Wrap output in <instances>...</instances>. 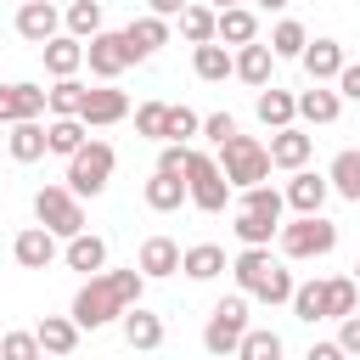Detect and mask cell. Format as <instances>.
Segmentation results:
<instances>
[{"mask_svg": "<svg viewBox=\"0 0 360 360\" xmlns=\"http://www.w3.org/2000/svg\"><path fill=\"white\" fill-rule=\"evenodd\" d=\"M124 309H129V298L118 292L112 270L90 276V281H84V287L73 292V321H79L84 332H96V326H107V321H124Z\"/></svg>", "mask_w": 360, "mask_h": 360, "instance_id": "6da1fadb", "label": "cell"}, {"mask_svg": "<svg viewBox=\"0 0 360 360\" xmlns=\"http://www.w3.org/2000/svg\"><path fill=\"white\" fill-rule=\"evenodd\" d=\"M219 169L231 174V186L242 191V186H259V180H270V169H276V158H270V146L264 141H253V135H231V141H219Z\"/></svg>", "mask_w": 360, "mask_h": 360, "instance_id": "7a4b0ae2", "label": "cell"}, {"mask_svg": "<svg viewBox=\"0 0 360 360\" xmlns=\"http://www.w3.org/2000/svg\"><path fill=\"white\" fill-rule=\"evenodd\" d=\"M112 169H118V152L107 146V141H84L73 158H68V186L79 191V197H101L107 191V180H112Z\"/></svg>", "mask_w": 360, "mask_h": 360, "instance_id": "3957f363", "label": "cell"}, {"mask_svg": "<svg viewBox=\"0 0 360 360\" xmlns=\"http://www.w3.org/2000/svg\"><path fill=\"white\" fill-rule=\"evenodd\" d=\"M248 338V292H231L208 309V326H202V349L208 354H236Z\"/></svg>", "mask_w": 360, "mask_h": 360, "instance_id": "277c9868", "label": "cell"}, {"mask_svg": "<svg viewBox=\"0 0 360 360\" xmlns=\"http://www.w3.org/2000/svg\"><path fill=\"white\" fill-rule=\"evenodd\" d=\"M186 186H191V208H202V214H225V202H231V174L219 169V158H208V152H197L191 146V169H186Z\"/></svg>", "mask_w": 360, "mask_h": 360, "instance_id": "5b68a950", "label": "cell"}, {"mask_svg": "<svg viewBox=\"0 0 360 360\" xmlns=\"http://www.w3.org/2000/svg\"><path fill=\"white\" fill-rule=\"evenodd\" d=\"M34 219L51 225V231L68 242V236L84 231V197H79L73 186H39V191H34Z\"/></svg>", "mask_w": 360, "mask_h": 360, "instance_id": "8992f818", "label": "cell"}, {"mask_svg": "<svg viewBox=\"0 0 360 360\" xmlns=\"http://www.w3.org/2000/svg\"><path fill=\"white\" fill-rule=\"evenodd\" d=\"M281 253L287 259H326L332 248H338V225L326 219V214H298L292 225H281Z\"/></svg>", "mask_w": 360, "mask_h": 360, "instance_id": "52a82bcc", "label": "cell"}, {"mask_svg": "<svg viewBox=\"0 0 360 360\" xmlns=\"http://www.w3.org/2000/svg\"><path fill=\"white\" fill-rule=\"evenodd\" d=\"M129 62H135V56H129L124 28H118V34H107V28H101V34H90V39H84V68H90L96 79H118Z\"/></svg>", "mask_w": 360, "mask_h": 360, "instance_id": "ba28073f", "label": "cell"}, {"mask_svg": "<svg viewBox=\"0 0 360 360\" xmlns=\"http://www.w3.org/2000/svg\"><path fill=\"white\" fill-rule=\"evenodd\" d=\"M62 22H68V11H56L51 0H17V17H11V28H17L28 45L56 39V34H62Z\"/></svg>", "mask_w": 360, "mask_h": 360, "instance_id": "9c48e42d", "label": "cell"}, {"mask_svg": "<svg viewBox=\"0 0 360 360\" xmlns=\"http://www.w3.org/2000/svg\"><path fill=\"white\" fill-rule=\"evenodd\" d=\"M45 112H51V90H39V84H28V79H17V84H6V90H0V124L45 118Z\"/></svg>", "mask_w": 360, "mask_h": 360, "instance_id": "30bf717a", "label": "cell"}, {"mask_svg": "<svg viewBox=\"0 0 360 360\" xmlns=\"http://www.w3.org/2000/svg\"><path fill=\"white\" fill-rule=\"evenodd\" d=\"M326 197H332V174L292 169V180H287V208H292V214H321Z\"/></svg>", "mask_w": 360, "mask_h": 360, "instance_id": "8fae6325", "label": "cell"}, {"mask_svg": "<svg viewBox=\"0 0 360 360\" xmlns=\"http://www.w3.org/2000/svg\"><path fill=\"white\" fill-rule=\"evenodd\" d=\"M6 152H11V163H34L51 152V129L39 118H17V124H6Z\"/></svg>", "mask_w": 360, "mask_h": 360, "instance_id": "7c38bea8", "label": "cell"}, {"mask_svg": "<svg viewBox=\"0 0 360 360\" xmlns=\"http://www.w3.org/2000/svg\"><path fill=\"white\" fill-rule=\"evenodd\" d=\"M90 129H107V124H118V118H129V96L124 90H112V79H101V90H90L84 96V112H79Z\"/></svg>", "mask_w": 360, "mask_h": 360, "instance_id": "4fadbf2b", "label": "cell"}, {"mask_svg": "<svg viewBox=\"0 0 360 360\" xmlns=\"http://www.w3.org/2000/svg\"><path fill=\"white\" fill-rule=\"evenodd\" d=\"M11 259H17L22 270H45V264L56 259V231H51V225H28V231H17Z\"/></svg>", "mask_w": 360, "mask_h": 360, "instance_id": "5bb4252c", "label": "cell"}, {"mask_svg": "<svg viewBox=\"0 0 360 360\" xmlns=\"http://www.w3.org/2000/svg\"><path fill=\"white\" fill-rule=\"evenodd\" d=\"M135 264H141L152 281H163V276L186 270V253H180V242H174V236H146V242H141V253H135Z\"/></svg>", "mask_w": 360, "mask_h": 360, "instance_id": "9a60e30c", "label": "cell"}, {"mask_svg": "<svg viewBox=\"0 0 360 360\" xmlns=\"http://www.w3.org/2000/svg\"><path fill=\"white\" fill-rule=\"evenodd\" d=\"M124 39H129V56H135V62H146V56H158V51L169 45V17L146 11V17H135V22L124 28Z\"/></svg>", "mask_w": 360, "mask_h": 360, "instance_id": "2e32d148", "label": "cell"}, {"mask_svg": "<svg viewBox=\"0 0 360 360\" xmlns=\"http://www.w3.org/2000/svg\"><path fill=\"white\" fill-rule=\"evenodd\" d=\"M191 68H197L202 84H219V79L236 73V51L225 39H202V45H191Z\"/></svg>", "mask_w": 360, "mask_h": 360, "instance_id": "e0dca14e", "label": "cell"}, {"mask_svg": "<svg viewBox=\"0 0 360 360\" xmlns=\"http://www.w3.org/2000/svg\"><path fill=\"white\" fill-rule=\"evenodd\" d=\"M146 208L152 214H174L180 202H191V186H186V174H169V169H152V180H146Z\"/></svg>", "mask_w": 360, "mask_h": 360, "instance_id": "ac0fdd59", "label": "cell"}, {"mask_svg": "<svg viewBox=\"0 0 360 360\" xmlns=\"http://www.w3.org/2000/svg\"><path fill=\"white\" fill-rule=\"evenodd\" d=\"M39 56H45V73H51V79H68V73L84 68V39H79V34H56V39L39 45Z\"/></svg>", "mask_w": 360, "mask_h": 360, "instance_id": "d6986e66", "label": "cell"}, {"mask_svg": "<svg viewBox=\"0 0 360 360\" xmlns=\"http://www.w3.org/2000/svg\"><path fill=\"white\" fill-rule=\"evenodd\" d=\"M276 62H281V56H276L270 45H259V39L236 45V79H242V84H253V90H264V84H270Z\"/></svg>", "mask_w": 360, "mask_h": 360, "instance_id": "ffe728a7", "label": "cell"}, {"mask_svg": "<svg viewBox=\"0 0 360 360\" xmlns=\"http://www.w3.org/2000/svg\"><path fill=\"white\" fill-rule=\"evenodd\" d=\"M253 112H259V124H264V129H287V124L298 118V96H292V90H281V84H264V90L253 96Z\"/></svg>", "mask_w": 360, "mask_h": 360, "instance_id": "44dd1931", "label": "cell"}, {"mask_svg": "<svg viewBox=\"0 0 360 360\" xmlns=\"http://www.w3.org/2000/svg\"><path fill=\"white\" fill-rule=\"evenodd\" d=\"M343 112V90H326L321 79H309V90H298V118L304 124H338Z\"/></svg>", "mask_w": 360, "mask_h": 360, "instance_id": "7402d4cb", "label": "cell"}, {"mask_svg": "<svg viewBox=\"0 0 360 360\" xmlns=\"http://www.w3.org/2000/svg\"><path fill=\"white\" fill-rule=\"evenodd\" d=\"M309 152H315V135H304L298 124H287V129H276L270 135V158H276V169H304L309 163Z\"/></svg>", "mask_w": 360, "mask_h": 360, "instance_id": "603a6c76", "label": "cell"}, {"mask_svg": "<svg viewBox=\"0 0 360 360\" xmlns=\"http://www.w3.org/2000/svg\"><path fill=\"white\" fill-rule=\"evenodd\" d=\"M124 343H129V349H141V354L163 349V315H152V309L129 304V309H124Z\"/></svg>", "mask_w": 360, "mask_h": 360, "instance_id": "cb8c5ba5", "label": "cell"}, {"mask_svg": "<svg viewBox=\"0 0 360 360\" xmlns=\"http://www.w3.org/2000/svg\"><path fill=\"white\" fill-rule=\"evenodd\" d=\"M298 62H304V73H309V79H321V84H326V79L338 84V73L349 68V62H343V45H338V39H309Z\"/></svg>", "mask_w": 360, "mask_h": 360, "instance_id": "d4e9b609", "label": "cell"}, {"mask_svg": "<svg viewBox=\"0 0 360 360\" xmlns=\"http://www.w3.org/2000/svg\"><path fill=\"white\" fill-rule=\"evenodd\" d=\"M62 259H68V270H84V276H101V270H107V242H101V236H90V231H79V236H68V248H62Z\"/></svg>", "mask_w": 360, "mask_h": 360, "instance_id": "484cf974", "label": "cell"}, {"mask_svg": "<svg viewBox=\"0 0 360 360\" xmlns=\"http://www.w3.org/2000/svg\"><path fill=\"white\" fill-rule=\"evenodd\" d=\"M34 332H39L45 354H73V349H79V332H84V326H79V321H73V309H68V315H45V321H39Z\"/></svg>", "mask_w": 360, "mask_h": 360, "instance_id": "4316f807", "label": "cell"}, {"mask_svg": "<svg viewBox=\"0 0 360 360\" xmlns=\"http://www.w3.org/2000/svg\"><path fill=\"white\" fill-rule=\"evenodd\" d=\"M45 129H51V152H56V158H73V152L90 141V124H84L79 112H73V118H56V112H51Z\"/></svg>", "mask_w": 360, "mask_h": 360, "instance_id": "83f0119b", "label": "cell"}, {"mask_svg": "<svg viewBox=\"0 0 360 360\" xmlns=\"http://www.w3.org/2000/svg\"><path fill=\"white\" fill-rule=\"evenodd\" d=\"M236 242L242 248H270L276 236H281V219H264V214H248V208H236Z\"/></svg>", "mask_w": 360, "mask_h": 360, "instance_id": "f1b7e54d", "label": "cell"}, {"mask_svg": "<svg viewBox=\"0 0 360 360\" xmlns=\"http://www.w3.org/2000/svg\"><path fill=\"white\" fill-rule=\"evenodd\" d=\"M180 34L191 39V45H202V39H219V6H186L180 11Z\"/></svg>", "mask_w": 360, "mask_h": 360, "instance_id": "f546056e", "label": "cell"}, {"mask_svg": "<svg viewBox=\"0 0 360 360\" xmlns=\"http://www.w3.org/2000/svg\"><path fill=\"white\" fill-rule=\"evenodd\" d=\"M236 208H248V214H264V219H281L287 214V191H276V186H242V197H236Z\"/></svg>", "mask_w": 360, "mask_h": 360, "instance_id": "4dcf8cb0", "label": "cell"}, {"mask_svg": "<svg viewBox=\"0 0 360 360\" xmlns=\"http://www.w3.org/2000/svg\"><path fill=\"white\" fill-rule=\"evenodd\" d=\"M326 174H332V191H338V197L360 202V152H354V146H343V152L332 158V169H326Z\"/></svg>", "mask_w": 360, "mask_h": 360, "instance_id": "1f68e13d", "label": "cell"}, {"mask_svg": "<svg viewBox=\"0 0 360 360\" xmlns=\"http://www.w3.org/2000/svg\"><path fill=\"white\" fill-rule=\"evenodd\" d=\"M219 39H225V45H248V39H259V17H253L248 6H225V11H219Z\"/></svg>", "mask_w": 360, "mask_h": 360, "instance_id": "d6a6232c", "label": "cell"}, {"mask_svg": "<svg viewBox=\"0 0 360 360\" xmlns=\"http://www.w3.org/2000/svg\"><path fill=\"white\" fill-rule=\"evenodd\" d=\"M304 45H309V34H304V22H298V17H281V22L270 28V51H276L281 62H298V56H304Z\"/></svg>", "mask_w": 360, "mask_h": 360, "instance_id": "836d02e7", "label": "cell"}, {"mask_svg": "<svg viewBox=\"0 0 360 360\" xmlns=\"http://www.w3.org/2000/svg\"><path fill=\"white\" fill-rule=\"evenodd\" d=\"M225 270V248H214V242H191L186 248V276L191 281H214Z\"/></svg>", "mask_w": 360, "mask_h": 360, "instance_id": "e575fe53", "label": "cell"}, {"mask_svg": "<svg viewBox=\"0 0 360 360\" xmlns=\"http://www.w3.org/2000/svg\"><path fill=\"white\" fill-rule=\"evenodd\" d=\"M84 96H90V84H79V73H68V79L51 84V112L73 118V112H84Z\"/></svg>", "mask_w": 360, "mask_h": 360, "instance_id": "d590c367", "label": "cell"}, {"mask_svg": "<svg viewBox=\"0 0 360 360\" xmlns=\"http://www.w3.org/2000/svg\"><path fill=\"white\" fill-rule=\"evenodd\" d=\"M354 304H360V281H354V276H332V281H326V321L354 315Z\"/></svg>", "mask_w": 360, "mask_h": 360, "instance_id": "8d00e7d4", "label": "cell"}, {"mask_svg": "<svg viewBox=\"0 0 360 360\" xmlns=\"http://www.w3.org/2000/svg\"><path fill=\"white\" fill-rule=\"evenodd\" d=\"M292 315L298 321H326V281H298V292H292Z\"/></svg>", "mask_w": 360, "mask_h": 360, "instance_id": "74e56055", "label": "cell"}, {"mask_svg": "<svg viewBox=\"0 0 360 360\" xmlns=\"http://www.w3.org/2000/svg\"><path fill=\"white\" fill-rule=\"evenodd\" d=\"M135 135L169 141V101H141V107H135Z\"/></svg>", "mask_w": 360, "mask_h": 360, "instance_id": "f35d334b", "label": "cell"}, {"mask_svg": "<svg viewBox=\"0 0 360 360\" xmlns=\"http://www.w3.org/2000/svg\"><path fill=\"white\" fill-rule=\"evenodd\" d=\"M236 354H242V360H281V332H270V326H248V338H242Z\"/></svg>", "mask_w": 360, "mask_h": 360, "instance_id": "ab89813d", "label": "cell"}, {"mask_svg": "<svg viewBox=\"0 0 360 360\" xmlns=\"http://www.w3.org/2000/svg\"><path fill=\"white\" fill-rule=\"evenodd\" d=\"M68 34H79V39L101 34V0H73L68 6Z\"/></svg>", "mask_w": 360, "mask_h": 360, "instance_id": "60d3db41", "label": "cell"}, {"mask_svg": "<svg viewBox=\"0 0 360 360\" xmlns=\"http://www.w3.org/2000/svg\"><path fill=\"white\" fill-rule=\"evenodd\" d=\"M0 354H6V360H39V354H45V343H39V332H6Z\"/></svg>", "mask_w": 360, "mask_h": 360, "instance_id": "b9f144b4", "label": "cell"}, {"mask_svg": "<svg viewBox=\"0 0 360 360\" xmlns=\"http://www.w3.org/2000/svg\"><path fill=\"white\" fill-rule=\"evenodd\" d=\"M197 129H202V118L191 107H169V141H191Z\"/></svg>", "mask_w": 360, "mask_h": 360, "instance_id": "7bdbcfd3", "label": "cell"}, {"mask_svg": "<svg viewBox=\"0 0 360 360\" xmlns=\"http://www.w3.org/2000/svg\"><path fill=\"white\" fill-rule=\"evenodd\" d=\"M202 135L219 146V141H231V135H236V118H231V112H208V118H202Z\"/></svg>", "mask_w": 360, "mask_h": 360, "instance_id": "ee69618b", "label": "cell"}, {"mask_svg": "<svg viewBox=\"0 0 360 360\" xmlns=\"http://www.w3.org/2000/svg\"><path fill=\"white\" fill-rule=\"evenodd\" d=\"M338 343H343V354H360V315L338 321Z\"/></svg>", "mask_w": 360, "mask_h": 360, "instance_id": "f6af8a7d", "label": "cell"}, {"mask_svg": "<svg viewBox=\"0 0 360 360\" xmlns=\"http://www.w3.org/2000/svg\"><path fill=\"white\" fill-rule=\"evenodd\" d=\"M338 90H343L349 101H360V62H349V68L338 73Z\"/></svg>", "mask_w": 360, "mask_h": 360, "instance_id": "bcb514c9", "label": "cell"}, {"mask_svg": "<svg viewBox=\"0 0 360 360\" xmlns=\"http://www.w3.org/2000/svg\"><path fill=\"white\" fill-rule=\"evenodd\" d=\"M191 0H146V11H158V17H180Z\"/></svg>", "mask_w": 360, "mask_h": 360, "instance_id": "7dc6e473", "label": "cell"}, {"mask_svg": "<svg viewBox=\"0 0 360 360\" xmlns=\"http://www.w3.org/2000/svg\"><path fill=\"white\" fill-rule=\"evenodd\" d=\"M338 354H343V343H315L309 349V360H338Z\"/></svg>", "mask_w": 360, "mask_h": 360, "instance_id": "c3c4849f", "label": "cell"}, {"mask_svg": "<svg viewBox=\"0 0 360 360\" xmlns=\"http://www.w3.org/2000/svg\"><path fill=\"white\" fill-rule=\"evenodd\" d=\"M253 6H264V11H281V6H287V0H253Z\"/></svg>", "mask_w": 360, "mask_h": 360, "instance_id": "681fc988", "label": "cell"}, {"mask_svg": "<svg viewBox=\"0 0 360 360\" xmlns=\"http://www.w3.org/2000/svg\"><path fill=\"white\" fill-rule=\"evenodd\" d=\"M208 6H219V11H225V6H242V0H208Z\"/></svg>", "mask_w": 360, "mask_h": 360, "instance_id": "f907efd6", "label": "cell"}, {"mask_svg": "<svg viewBox=\"0 0 360 360\" xmlns=\"http://www.w3.org/2000/svg\"><path fill=\"white\" fill-rule=\"evenodd\" d=\"M354 281H360V259H354Z\"/></svg>", "mask_w": 360, "mask_h": 360, "instance_id": "816d5d0a", "label": "cell"}]
</instances>
